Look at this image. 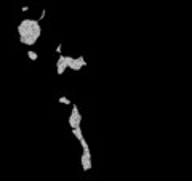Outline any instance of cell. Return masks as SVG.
Masks as SVG:
<instances>
[{
    "label": "cell",
    "mask_w": 192,
    "mask_h": 181,
    "mask_svg": "<svg viewBox=\"0 0 192 181\" xmlns=\"http://www.w3.org/2000/svg\"><path fill=\"white\" fill-rule=\"evenodd\" d=\"M67 69V64L66 63H56V71H58V76H63L64 74V71Z\"/></svg>",
    "instance_id": "cell-4"
},
{
    "label": "cell",
    "mask_w": 192,
    "mask_h": 181,
    "mask_svg": "<svg viewBox=\"0 0 192 181\" xmlns=\"http://www.w3.org/2000/svg\"><path fill=\"white\" fill-rule=\"evenodd\" d=\"M45 15H46V10H42L40 16H39V22H40V21H42V19H43V18H45Z\"/></svg>",
    "instance_id": "cell-12"
},
{
    "label": "cell",
    "mask_w": 192,
    "mask_h": 181,
    "mask_svg": "<svg viewBox=\"0 0 192 181\" xmlns=\"http://www.w3.org/2000/svg\"><path fill=\"white\" fill-rule=\"evenodd\" d=\"M83 66H82V64L80 63H78V59L75 58V61H74V64H72V66L71 67H69V69H72V71H80V69H82Z\"/></svg>",
    "instance_id": "cell-6"
},
{
    "label": "cell",
    "mask_w": 192,
    "mask_h": 181,
    "mask_svg": "<svg viewBox=\"0 0 192 181\" xmlns=\"http://www.w3.org/2000/svg\"><path fill=\"white\" fill-rule=\"evenodd\" d=\"M80 164H82V168H83V171H90V170H91V152H90V149L82 152Z\"/></svg>",
    "instance_id": "cell-1"
},
{
    "label": "cell",
    "mask_w": 192,
    "mask_h": 181,
    "mask_svg": "<svg viewBox=\"0 0 192 181\" xmlns=\"http://www.w3.org/2000/svg\"><path fill=\"white\" fill-rule=\"evenodd\" d=\"M77 59H78V63H80V64H82V66H83V67H85V66H87V61H85V59H83V56H78Z\"/></svg>",
    "instance_id": "cell-11"
},
{
    "label": "cell",
    "mask_w": 192,
    "mask_h": 181,
    "mask_svg": "<svg viewBox=\"0 0 192 181\" xmlns=\"http://www.w3.org/2000/svg\"><path fill=\"white\" fill-rule=\"evenodd\" d=\"M71 114L74 115V117H75V120H77V123L80 125V123H82V114L78 112V108H77L75 104H72V112H71Z\"/></svg>",
    "instance_id": "cell-3"
},
{
    "label": "cell",
    "mask_w": 192,
    "mask_h": 181,
    "mask_svg": "<svg viewBox=\"0 0 192 181\" xmlns=\"http://www.w3.org/2000/svg\"><path fill=\"white\" fill-rule=\"evenodd\" d=\"M19 42H21V43H24V45H29V47H32V45L37 42V39H35L34 35H29V37H21Z\"/></svg>",
    "instance_id": "cell-2"
},
{
    "label": "cell",
    "mask_w": 192,
    "mask_h": 181,
    "mask_svg": "<svg viewBox=\"0 0 192 181\" xmlns=\"http://www.w3.org/2000/svg\"><path fill=\"white\" fill-rule=\"evenodd\" d=\"M78 143H80V146L83 147V151H88V149H90V146H88V143H87L85 138H82V140L78 141Z\"/></svg>",
    "instance_id": "cell-9"
},
{
    "label": "cell",
    "mask_w": 192,
    "mask_h": 181,
    "mask_svg": "<svg viewBox=\"0 0 192 181\" xmlns=\"http://www.w3.org/2000/svg\"><path fill=\"white\" fill-rule=\"evenodd\" d=\"M55 52L58 53V56H59V55H63V53H61V52H63V45H61V43H58V47H56V50H55Z\"/></svg>",
    "instance_id": "cell-10"
},
{
    "label": "cell",
    "mask_w": 192,
    "mask_h": 181,
    "mask_svg": "<svg viewBox=\"0 0 192 181\" xmlns=\"http://www.w3.org/2000/svg\"><path fill=\"white\" fill-rule=\"evenodd\" d=\"M27 58L32 59V61H37V59H39V55L35 52H32V50H29V52H27Z\"/></svg>",
    "instance_id": "cell-7"
},
{
    "label": "cell",
    "mask_w": 192,
    "mask_h": 181,
    "mask_svg": "<svg viewBox=\"0 0 192 181\" xmlns=\"http://www.w3.org/2000/svg\"><path fill=\"white\" fill-rule=\"evenodd\" d=\"M58 103L69 106V104H71V99H69V98H66V96H61V98H58Z\"/></svg>",
    "instance_id": "cell-8"
},
{
    "label": "cell",
    "mask_w": 192,
    "mask_h": 181,
    "mask_svg": "<svg viewBox=\"0 0 192 181\" xmlns=\"http://www.w3.org/2000/svg\"><path fill=\"white\" fill-rule=\"evenodd\" d=\"M72 135H74V136L77 138L78 141H80L82 138H83V132H82V128H80V127H75V128H72Z\"/></svg>",
    "instance_id": "cell-5"
}]
</instances>
